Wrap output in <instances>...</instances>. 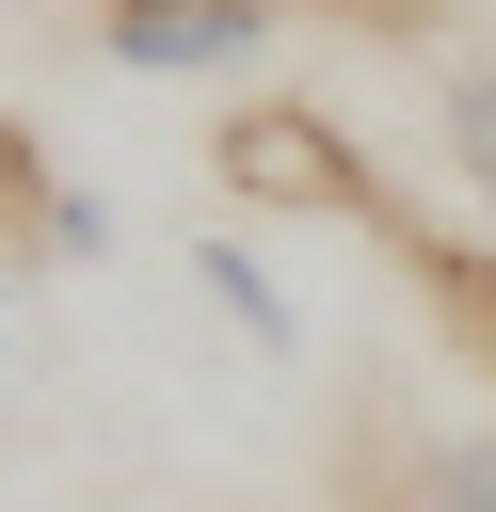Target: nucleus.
I'll list each match as a JSON object with an SVG mask.
<instances>
[{
  "label": "nucleus",
  "instance_id": "obj_1",
  "mask_svg": "<svg viewBox=\"0 0 496 512\" xmlns=\"http://www.w3.org/2000/svg\"><path fill=\"white\" fill-rule=\"evenodd\" d=\"M208 176H224L240 208H272V224H368V240H384V208H400L320 96H240V112L208 128Z\"/></svg>",
  "mask_w": 496,
  "mask_h": 512
},
{
  "label": "nucleus",
  "instance_id": "obj_2",
  "mask_svg": "<svg viewBox=\"0 0 496 512\" xmlns=\"http://www.w3.org/2000/svg\"><path fill=\"white\" fill-rule=\"evenodd\" d=\"M272 32H288V0H96V48L128 80H240V64H272Z\"/></svg>",
  "mask_w": 496,
  "mask_h": 512
},
{
  "label": "nucleus",
  "instance_id": "obj_3",
  "mask_svg": "<svg viewBox=\"0 0 496 512\" xmlns=\"http://www.w3.org/2000/svg\"><path fill=\"white\" fill-rule=\"evenodd\" d=\"M384 256L416 272V304L448 320V352L496 384V240H464V224H432V208H384Z\"/></svg>",
  "mask_w": 496,
  "mask_h": 512
},
{
  "label": "nucleus",
  "instance_id": "obj_4",
  "mask_svg": "<svg viewBox=\"0 0 496 512\" xmlns=\"http://www.w3.org/2000/svg\"><path fill=\"white\" fill-rule=\"evenodd\" d=\"M192 288H208V320H224L256 368H304V304L272 288V256H256L240 224H208V240H192Z\"/></svg>",
  "mask_w": 496,
  "mask_h": 512
},
{
  "label": "nucleus",
  "instance_id": "obj_5",
  "mask_svg": "<svg viewBox=\"0 0 496 512\" xmlns=\"http://www.w3.org/2000/svg\"><path fill=\"white\" fill-rule=\"evenodd\" d=\"M432 144H448V176L496 208V64H448V80H432Z\"/></svg>",
  "mask_w": 496,
  "mask_h": 512
},
{
  "label": "nucleus",
  "instance_id": "obj_6",
  "mask_svg": "<svg viewBox=\"0 0 496 512\" xmlns=\"http://www.w3.org/2000/svg\"><path fill=\"white\" fill-rule=\"evenodd\" d=\"M416 496H432V512H496V432L432 448V464H416Z\"/></svg>",
  "mask_w": 496,
  "mask_h": 512
},
{
  "label": "nucleus",
  "instance_id": "obj_7",
  "mask_svg": "<svg viewBox=\"0 0 496 512\" xmlns=\"http://www.w3.org/2000/svg\"><path fill=\"white\" fill-rule=\"evenodd\" d=\"M0 368H16V256H0Z\"/></svg>",
  "mask_w": 496,
  "mask_h": 512
}]
</instances>
